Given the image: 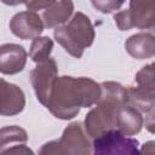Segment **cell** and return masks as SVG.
<instances>
[{
    "label": "cell",
    "instance_id": "obj_1",
    "mask_svg": "<svg viewBox=\"0 0 155 155\" xmlns=\"http://www.w3.org/2000/svg\"><path fill=\"white\" fill-rule=\"evenodd\" d=\"M101 96V84L90 78L58 76L46 108L61 120L75 117L81 108H90Z\"/></svg>",
    "mask_w": 155,
    "mask_h": 155
},
{
    "label": "cell",
    "instance_id": "obj_2",
    "mask_svg": "<svg viewBox=\"0 0 155 155\" xmlns=\"http://www.w3.org/2000/svg\"><path fill=\"white\" fill-rule=\"evenodd\" d=\"M124 103H128L126 87L115 81L102 82L101 96L96 102L97 105L85 117L86 133L94 138L105 131L115 130L116 113Z\"/></svg>",
    "mask_w": 155,
    "mask_h": 155
},
{
    "label": "cell",
    "instance_id": "obj_3",
    "mask_svg": "<svg viewBox=\"0 0 155 155\" xmlns=\"http://www.w3.org/2000/svg\"><path fill=\"white\" fill-rule=\"evenodd\" d=\"M53 36L70 56L81 58L84 51L93 44L96 33L90 18L82 12H76L68 23L56 27Z\"/></svg>",
    "mask_w": 155,
    "mask_h": 155
},
{
    "label": "cell",
    "instance_id": "obj_4",
    "mask_svg": "<svg viewBox=\"0 0 155 155\" xmlns=\"http://www.w3.org/2000/svg\"><path fill=\"white\" fill-rule=\"evenodd\" d=\"M87 133L84 131L81 122L69 124L59 139L45 143L39 150L40 154H74L88 155L92 153Z\"/></svg>",
    "mask_w": 155,
    "mask_h": 155
},
{
    "label": "cell",
    "instance_id": "obj_5",
    "mask_svg": "<svg viewBox=\"0 0 155 155\" xmlns=\"http://www.w3.org/2000/svg\"><path fill=\"white\" fill-rule=\"evenodd\" d=\"M114 21L120 30L151 29L155 22L154 0H130V7L115 13Z\"/></svg>",
    "mask_w": 155,
    "mask_h": 155
},
{
    "label": "cell",
    "instance_id": "obj_6",
    "mask_svg": "<svg viewBox=\"0 0 155 155\" xmlns=\"http://www.w3.org/2000/svg\"><path fill=\"white\" fill-rule=\"evenodd\" d=\"M93 153L98 155H127L139 153V142L117 130H109L93 138Z\"/></svg>",
    "mask_w": 155,
    "mask_h": 155
},
{
    "label": "cell",
    "instance_id": "obj_7",
    "mask_svg": "<svg viewBox=\"0 0 155 155\" xmlns=\"http://www.w3.org/2000/svg\"><path fill=\"white\" fill-rule=\"evenodd\" d=\"M58 68L53 58H47L39 62L38 65L30 71V82L35 91L38 101L42 105H47L54 82L57 80Z\"/></svg>",
    "mask_w": 155,
    "mask_h": 155
},
{
    "label": "cell",
    "instance_id": "obj_8",
    "mask_svg": "<svg viewBox=\"0 0 155 155\" xmlns=\"http://www.w3.org/2000/svg\"><path fill=\"white\" fill-rule=\"evenodd\" d=\"M44 22L34 11H22L16 13L10 21V29L13 35L22 40L35 39L44 31Z\"/></svg>",
    "mask_w": 155,
    "mask_h": 155
},
{
    "label": "cell",
    "instance_id": "obj_9",
    "mask_svg": "<svg viewBox=\"0 0 155 155\" xmlns=\"http://www.w3.org/2000/svg\"><path fill=\"white\" fill-rule=\"evenodd\" d=\"M25 96L22 88L0 78V115L15 116L23 111Z\"/></svg>",
    "mask_w": 155,
    "mask_h": 155
},
{
    "label": "cell",
    "instance_id": "obj_10",
    "mask_svg": "<svg viewBox=\"0 0 155 155\" xmlns=\"http://www.w3.org/2000/svg\"><path fill=\"white\" fill-rule=\"evenodd\" d=\"M27 63V51L18 44H4L0 46V73L15 75L21 73Z\"/></svg>",
    "mask_w": 155,
    "mask_h": 155
},
{
    "label": "cell",
    "instance_id": "obj_11",
    "mask_svg": "<svg viewBox=\"0 0 155 155\" xmlns=\"http://www.w3.org/2000/svg\"><path fill=\"white\" fill-rule=\"evenodd\" d=\"M28 140V133L19 126H5L0 128V153H19L33 154V151L25 145Z\"/></svg>",
    "mask_w": 155,
    "mask_h": 155
},
{
    "label": "cell",
    "instance_id": "obj_12",
    "mask_svg": "<svg viewBox=\"0 0 155 155\" xmlns=\"http://www.w3.org/2000/svg\"><path fill=\"white\" fill-rule=\"evenodd\" d=\"M144 124L142 113L130 103H124L119 107L115 120V130L125 136H134L140 132Z\"/></svg>",
    "mask_w": 155,
    "mask_h": 155
},
{
    "label": "cell",
    "instance_id": "obj_13",
    "mask_svg": "<svg viewBox=\"0 0 155 155\" xmlns=\"http://www.w3.org/2000/svg\"><path fill=\"white\" fill-rule=\"evenodd\" d=\"M74 12L73 0H51L42 12V22L46 28H56L64 24Z\"/></svg>",
    "mask_w": 155,
    "mask_h": 155
},
{
    "label": "cell",
    "instance_id": "obj_14",
    "mask_svg": "<svg viewBox=\"0 0 155 155\" xmlns=\"http://www.w3.org/2000/svg\"><path fill=\"white\" fill-rule=\"evenodd\" d=\"M125 48L127 53L137 59L151 58L155 54V39L150 33H137L131 35L126 42Z\"/></svg>",
    "mask_w": 155,
    "mask_h": 155
},
{
    "label": "cell",
    "instance_id": "obj_15",
    "mask_svg": "<svg viewBox=\"0 0 155 155\" xmlns=\"http://www.w3.org/2000/svg\"><path fill=\"white\" fill-rule=\"evenodd\" d=\"M127 102L139 110L142 114H145L149 120L153 122L154 116V91L147 90L139 86H128L126 87Z\"/></svg>",
    "mask_w": 155,
    "mask_h": 155
},
{
    "label": "cell",
    "instance_id": "obj_16",
    "mask_svg": "<svg viewBox=\"0 0 155 155\" xmlns=\"http://www.w3.org/2000/svg\"><path fill=\"white\" fill-rule=\"evenodd\" d=\"M52 48H53L52 39H50L48 36H36L35 39H33V42L30 45L29 56L31 61L39 63L50 58Z\"/></svg>",
    "mask_w": 155,
    "mask_h": 155
},
{
    "label": "cell",
    "instance_id": "obj_17",
    "mask_svg": "<svg viewBox=\"0 0 155 155\" xmlns=\"http://www.w3.org/2000/svg\"><path fill=\"white\" fill-rule=\"evenodd\" d=\"M134 81H136L137 86L154 91V88H155V84H154V64L150 63V64L143 67L136 74Z\"/></svg>",
    "mask_w": 155,
    "mask_h": 155
},
{
    "label": "cell",
    "instance_id": "obj_18",
    "mask_svg": "<svg viewBox=\"0 0 155 155\" xmlns=\"http://www.w3.org/2000/svg\"><path fill=\"white\" fill-rule=\"evenodd\" d=\"M93 7L102 13H111L124 5L125 0H91Z\"/></svg>",
    "mask_w": 155,
    "mask_h": 155
},
{
    "label": "cell",
    "instance_id": "obj_19",
    "mask_svg": "<svg viewBox=\"0 0 155 155\" xmlns=\"http://www.w3.org/2000/svg\"><path fill=\"white\" fill-rule=\"evenodd\" d=\"M51 0H25L24 4L27 6V8L29 11H40V10H45Z\"/></svg>",
    "mask_w": 155,
    "mask_h": 155
},
{
    "label": "cell",
    "instance_id": "obj_20",
    "mask_svg": "<svg viewBox=\"0 0 155 155\" xmlns=\"http://www.w3.org/2000/svg\"><path fill=\"white\" fill-rule=\"evenodd\" d=\"M1 2H4L5 5H8V6H17L19 4H23L25 0H0Z\"/></svg>",
    "mask_w": 155,
    "mask_h": 155
}]
</instances>
